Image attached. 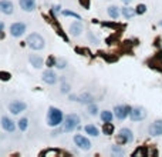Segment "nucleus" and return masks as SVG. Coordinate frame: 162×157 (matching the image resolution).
Returning <instances> with one entry per match:
<instances>
[{
    "label": "nucleus",
    "instance_id": "0eeeda50",
    "mask_svg": "<svg viewBox=\"0 0 162 157\" xmlns=\"http://www.w3.org/2000/svg\"><path fill=\"white\" fill-rule=\"evenodd\" d=\"M26 25L23 23V21H16V23H13L12 26H10V29H9V32H10V34H12L13 37H21L23 34L26 33Z\"/></svg>",
    "mask_w": 162,
    "mask_h": 157
},
{
    "label": "nucleus",
    "instance_id": "72a5a7b5",
    "mask_svg": "<svg viewBox=\"0 0 162 157\" xmlns=\"http://www.w3.org/2000/svg\"><path fill=\"white\" fill-rule=\"evenodd\" d=\"M80 96H74V94H70V100L71 101H78Z\"/></svg>",
    "mask_w": 162,
    "mask_h": 157
},
{
    "label": "nucleus",
    "instance_id": "7ed1b4c3",
    "mask_svg": "<svg viewBox=\"0 0 162 157\" xmlns=\"http://www.w3.org/2000/svg\"><path fill=\"white\" fill-rule=\"evenodd\" d=\"M27 46L33 50H43L46 47V40L43 36H40L38 33H31L27 36V40H26Z\"/></svg>",
    "mask_w": 162,
    "mask_h": 157
},
{
    "label": "nucleus",
    "instance_id": "412c9836",
    "mask_svg": "<svg viewBox=\"0 0 162 157\" xmlns=\"http://www.w3.org/2000/svg\"><path fill=\"white\" fill-rule=\"evenodd\" d=\"M92 100H94L92 94H90V93H83V94L80 96L78 101L83 104H90V103H92Z\"/></svg>",
    "mask_w": 162,
    "mask_h": 157
},
{
    "label": "nucleus",
    "instance_id": "cd10ccee",
    "mask_svg": "<svg viewBox=\"0 0 162 157\" xmlns=\"http://www.w3.org/2000/svg\"><path fill=\"white\" fill-rule=\"evenodd\" d=\"M111 153L112 154H118V156H122L124 154V149H121L120 146H114L111 149Z\"/></svg>",
    "mask_w": 162,
    "mask_h": 157
},
{
    "label": "nucleus",
    "instance_id": "b1692460",
    "mask_svg": "<svg viewBox=\"0 0 162 157\" xmlns=\"http://www.w3.org/2000/svg\"><path fill=\"white\" fill-rule=\"evenodd\" d=\"M87 110L91 116H97V113H98V107H97V104H94V103L87 104Z\"/></svg>",
    "mask_w": 162,
    "mask_h": 157
},
{
    "label": "nucleus",
    "instance_id": "ddd939ff",
    "mask_svg": "<svg viewBox=\"0 0 162 157\" xmlns=\"http://www.w3.org/2000/svg\"><path fill=\"white\" fill-rule=\"evenodd\" d=\"M14 12V6H13L12 2H9V0H0V13H3V14H13Z\"/></svg>",
    "mask_w": 162,
    "mask_h": 157
},
{
    "label": "nucleus",
    "instance_id": "a211bd4d",
    "mask_svg": "<svg viewBox=\"0 0 162 157\" xmlns=\"http://www.w3.org/2000/svg\"><path fill=\"white\" fill-rule=\"evenodd\" d=\"M84 132L87 133V134H90V136H92V137H97L98 134H100V130H98L94 124H87V126L84 127Z\"/></svg>",
    "mask_w": 162,
    "mask_h": 157
},
{
    "label": "nucleus",
    "instance_id": "dca6fc26",
    "mask_svg": "<svg viewBox=\"0 0 162 157\" xmlns=\"http://www.w3.org/2000/svg\"><path fill=\"white\" fill-rule=\"evenodd\" d=\"M29 62L31 63V66H33L34 69H41L43 64H44L43 59L40 57V56H37V54H31L29 57Z\"/></svg>",
    "mask_w": 162,
    "mask_h": 157
},
{
    "label": "nucleus",
    "instance_id": "c9c22d12",
    "mask_svg": "<svg viewBox=\"0 0 162 157\" xmlns=\"http://www.w3.org/2000/svg\"><path fill=\"white\" fill-rule=\"evenodd\" d=\"M121 2H122L124 4H129V3H132L134 0H121Z\"/></svg>",
    "mask_w": 162,
    "mask_h": 157
},
{
    "label": "nucleus",
    "instance_id": "20e7f679",
    "mask_svg": "<svg viewBox=\"0 0 162 157\" xmlns=\"http://www.w3.org/2000/svg\"><path fill=\"white\" fill-rule=\"evenodd\" d=\"M134 134L129 128H121L120 133L117 134V143L118 144H127V143H132Z\"/></svg>",
    "mask_w": 162,
    "mask_h": 157
},
{
    "label": "nucleus",
    "instance_id": "9d476101",
    "mask_svg": "<svg viewBox=\"0 0 162 157\" xmlns=\"http://www.w3.org/2000/svg\"><path fill=\"white\" fill-rule=\"evenodd\" d=\"M41 78H43V82L46 83V84H50V86H53V84H56L57 83V75L54 73L51 69H47V70H44L43 71V76H41Z\"/></svg>",
    "mask_w": 162,
    "mask_h": 157
},
{
    "label": "nucleus",
    "instance_id": "1a4fd4ad",
    "mask_svg": "<svg viewBox=\"0 0 162 157\" xmlns=\"http://www.w3.org/2000/svg\"><path fill=\"white\" fill-rule=\"evenodd\" d=\"M129 117L132 121H141L146 117V110L141 106H137V107L131 109V113H129Z\"/></svg>",
    "mask_w": 162,
    "mask_h": 157
},
{
    "label": "nucleus",
    "instance_id": "39448f33",
    "mask_svg": "<svg viewBox=\"0 0 162 157\" xmlns=\"http://www.w3.org/2000/svg\"><path fill=\"white\" fill-rule=\"evenodd\" d=\"M131 109L132 107H129V106H127V104H118V106L114 107V116H115L118 120H125L129 116Z\"/></svg>",
    "mask_w": 162,
    "mask_h": 157
},
{
    "label": "nucleus",
    "instance_id": "9b49d317",
    "mask_svg": "<svg viewBox=\"0 0 162 157\" xmlns=\"http://www.w3.org/2000/svg\"><path fill=\"white\" fill-rule=\"evenodd\" d=\"M0 123H2V127L4 128V132L13 133L14 130H16V123H14V120L10 119L9 116H3V117H2Z\"/></svg>",
    "mask_w": 162,
    "mask_h": 157
},
{
    "label": "nucleus",
    "instance_id": "473e14b6",
    "mask_svg": "<svg viewBox=\"0 0 162 157\" xmlns=\"http://www.w3.org/2000/svg\"><path fill=\"white\" fill-rule=\"evenodd\" d=\"M80 3L83 4L84 7H90V0H80Z\"/></svg>",
    "mask_w": 162,
    "mask_h": 157
},
{
    "label": "nucleus",
    "instance_id": "f3484780",
    "mask_svg": "<svg viewBox=\"0 0 162 157\" xmlns=\"http://www.w3.org/2000/svg\"><path fill=\"white\" fill-rule=\"evenodd\" d=\"M121 13H122V16L125 19H132L135 14H137V10L132 7H129V6H125V7L121 9Z\"/></svg>",
    "mask_w": 162,
    "mask_h": 157
},
{
    "label": "nucleus",
    "instance_id": "aec40b11",
    "mask_svg": "<svg viewBox=\"0 0 162 157\" xmlns=\"http://www.w3.org/2000/svg\"><path fill=\"white\" fill-rule=\"evenodd\" d=\"M112 117H114V113H111L110 110H103L100 114V119L104 121V123H108V121H112Z\"/></svg>",
    "mask_w": 162,
    "mask_h": 157
},
{
    "label": "nucleus",
    "instance_id": "f257e3e1",
    "mask_svg": "<svg viewBox=\"0 0 162 157\" xmlns=\"http://www.w3.org/2000/svg\"><path fill=\"white\" fill-rule=\"evenodd\" d=\"M64 121V114L60 109L57 107H49V112H47V124L50 127H58L60 124Z\"/></svg>",
    "mask_w": 162,
    "mask_h": 157
},
{
    "label": "nucleus",
    "instance_id": "7c9ffc66",
    "mask_svg": "<svg viewBox=\"0 0 162 157\" xmlns=\"http://www.w3.org/2000/svg\"><path fill=\"white\" fill-rule=\"evenodd\" d=\"M67 66V62L64 59H57V63H56V67L57 69H64Z\"/></svg>",
    "mask_w": 162,
    "mask_h": 157
},
{
    "label": "nucleus",
    "instance_id": "5701e85b",
    "mask_svg": "<svg viewBox=\"0 0 162 157\" xmlns=\"http://www.w3.org/2000/svg\"><path fill=\"white\" fill-rule=\"evenodd\" d=\"M17 126H19V128H20L21 132H26V130H27V127H29V120L26 119V117H23V119L19 120Z\"/></svg>",
    "mask_w": 162,
    "mask_h": 157
},
{
    "label": "nucleus",
    "instance_id": "c756f323",
    "mask_svg": "<svg viewBox=\"0 0 162 157\" xmlns=\"http://www.w3.org/2000/svg\"><path fill=\"white\" fill-rule=\"evenodd\" d=\"M135 10H137V14H144L146 12V6L145 4H138L135 7Z\"/></svg>",
    "mask_w": 162,
    "mask_h": 157
},
{
    "label": "nucleus",
    "instance_id": "393cba45",
    "mask_svg": "<svg viewBox=\"0 0 162 157\" xmlns=\"http://www.w3.org/2000/svg\"><path fill=\"white\" fill-rule=\"evenodd\" d=\"M63 16H67V17H74V19H77V20H81V16L80 14H77V13L71 12V10H63Z\"/></svg>",
    "mask_w": 162,
    "mask_h": 157
},
{
    "label": "nucleus",
    "instance_id": "4be33fe9",
    "mask_svg": "<svg viewBox=\"0 0 162 157\" xmlns=\"http://www.w3.org/2000/svg\"><path fill=\"white\" fill-rule=\"evenodd\" d=\"M112 133H114V124H112V121L104 123V126H103V134H105V136H111Z\"/></svg>",
    "mask_w": 162,
    "mask_h": 157
},
{
    "label": "nucleus",
    "instance_id": "2eb2a0df",
    "mask_svg": "<svg viewBox=\"0 0 162 157\" xmlns=\"http://www.w3.org/2000/svg\"><path fill=\"white\" fill-rule=\"evenodd\" d=\"M70 33L73 36H80V34L83 33V23L80 20L74 21V23H71L70 26Z\"/></svg>",
    "mask_w": 162,
    "mask_h": 157
},
{
    "label": "nucleus",
    "instance_id": "f03ea898",
    "mask_svg": "<svg viewBox=\"0 0 162 157\" xmlns=\"http://www.w3.org/2000/svg\"><path fill=\"white\" fill-rule=\"evenodd\" d=\"M80 121H81V119H80L78 114H75V113L67 114L64 117V121H63V130L67 133L73 132V130H75L80 126Z\"/></svg>",
    "mask_w": 162,
    "mask_h": 157
},
{
    "label": "nucleus",
    "instance_id": "e433bc0d",
    "mask_svg": "<svg viewBox=\"0 0 162 157\" xmlns=\"http://www.w3.org/2000/svg\"><path fill=\"white\" fill-rule=\"evenodd\" d=\"M3 29H4V23H3V21H0V32H2Z\"/></svg>",
    "mask_w": 162,
    "mask_h": 157
},
{
    "label": "nucleus",
    "instance_id": "6e6552de",
    "mask_svg": "<svg viewBox=\"0 0 162 157\" xmlns=\"http://www.w3.org/2000/svg\"><path fill=\"white\" fill-rule=\"evenodd\" d=\"M73 140H74L75 146L80 147L81 150H90L91 149V141L88 140V137L83 136V134H75L73 137Z\"/></svg>",
    "mask_w": 162,
    "mask_h": 157
},
{
    "label": "nucleus",
    "instance_id": "bb28decb",
    "mask_svg": "<svg viewBox=\"0 0 162 157\" xmlns=\"http://www.w3.org/2000/svg\"><path fill=\"white\" fill-rule=\"evenodd\" d=\"M56 63H57V59L54 57V56H50V57L46 60V66L47 67H53V66H56Z\"/></svg>",
    "mask_w": 162,
    "mask_h": 157
},
{
    "label": "nucleus",
    "instance_id": "f704fd0d",
    "mask_svg": "<svg viewBox=\"0 0 162 157\" xmlns=\"http://www.w3.org/2000/svg\"><path fill=\"white\" fill-rule=\"evenodd\" d=\"M57 13H60V6H56V7H53V14H57Z\"/></svg>",
    "mask_w": 162,
    "mask_h": 157
},
{
    "label": "nucleus",
    "instance_id": "2f4dec72",
    "mask_svg": "<svg viewBox=\"0 0 162 157\" xmlns=\"http://www.w3.org/2000/svg\"><path fill=\"white\" fill-rule=\"evenodd\" d=\"M146 154V149H138L137 151H134V156H145Z\"/></svg>",
    "mask_w": 162,
    "mask_h": 157
},
{
    "label": "nucleus",
    "instance_id": "c85d7f7f",
    "mask_svg": "<svg viewBox=\"0 0 162 157\" xmlns=\"http://www.w3.org/2000/svg\"><path fill=\"white\" fill-rule=\"evenodd\" d=\"M10 77H12L10 73H7V71H0V80H2V82H9Z\"/></svg>",
    "mask_w": 162,
    "mask_h": 157
},
{
    "label": "nucleus",
    "instance_id": "6ab92c4d",
    "mask_svg": "<svg viewBox=\"0 0 162 157\" xmlns=\"http://www.w3.org/2000/svg\"><path fill=\"white\" fill-rule=\"evenodd\" d=\"M107 12H108V16L111 17V19H118V17H120L121 10L117 7V6H110Z\"/></svg>",
    "mask_w": 162,
    "mask_h": 157
},
{
    "label": "nucleus",
    "instance_id": "423d86ee",
    "mask_svg": "<svg viewBox=\"0 0 162 157\" xmlns=\"http://www.w3.org/2000/svg\"><path fill=\"white\" fill-rule=\"evenodd\" d=\"M26 109H27V104L24 101H21V100H13V101L9 103V112L12 114H20Z\"/></svg>",
    "mask_w": 162,
    "mask_h": 157
},
{
    "label": "nucleus",
    "instance_id": "a878e982",
    "mask_svg": "<svg viewBox=\"0 0 162 157\" xmlns=\"http://www.w3.org/2000/svg\"><path fill=\"white\" fill-rule=\"evenodd\" d=\"M71 90V87L68 83H61V89H60V91H61L63 94H68Z\"/></svg>",
    "mask_w": 162,
    "mask_h": 157
},
{
    "label": "nucleus",
    "instance_id": "4c0bfd02",
    "mask_svg": "<svg viewBox=\"0 0 162 157\" xmlns=\"http://www.w3.org/2000/svg\"><path fill=\"white\" fill-rule=\"evenodd\" d=\"M159 25H161V26H162V21H161V23H159Z\"/></svg>",
    "mask_w": 162,
    "mask_h": 157
},
{
    "label": "nucleus",
    "instance_id": "f8f14e48",
    "mask_svg": "<svg viewBox=\"0 0 162 157\" xmlns=\"http://www.w3.org/2000/svg\"><path fill=\"white\" fill-rule=\"evenodd\" d=\"M19 4L24 12H33L37 7V0H19Z\"/></svg>",
    "mask_w": 162,
    "mask_h": 157
},
{
    "label": "nucleus",
    "instance_id": "4468645a",
    "mask_svg": "<svg viewBox=\"0 0 162 157\" xmlns=\"http://www.w3.org/2000/svg\"><path fill=\"white\" fill-rule=\"evenodd\" d=\"M151 136H162V120H157L148 128Z\"/></svg>",
    "mask_w": 162,
    "mask_h": 157
}]
</instances>
